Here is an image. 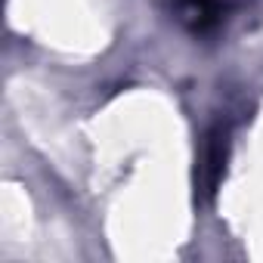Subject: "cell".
I'll return each instance as SVG.
<instances>
[{
  "mask_svg": "<svg viewBox=\"0 0 263 263\" xmlns=\"http://www.w3.org/2000/svg\"><path fill=\"white\" fill-rule=\"evenodd\" d=\"M177 10H180V19L189 22L195 31H208L220 19V4L217 0H180Z\"/></svg>",
  "mask_w": 263,
  "mask_h": 263,
  "instance_id": "6da1fadb",
  "label": "cell"
}]
</instances>
